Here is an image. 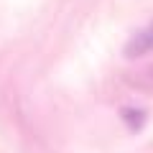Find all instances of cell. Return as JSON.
<instances>
[{
    "label": "cell",
    "mask_w": 153,
    "mask_h": 153,
    "mask_svg": "<svg viewBox=\"0 0 153 153\" xmlns=\"http://www.w3.org/2000/svg\"><path fill=\"white\" fill-rule=\"evenodd\" d=\"M151 51H153V21L148 23L146 28H140V31L128 41L125 56H128V59H140V56L151 54Z\"/></svg>",
    "instance_id": "cell-1"
}]
</instances>
